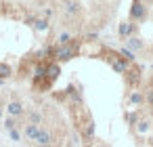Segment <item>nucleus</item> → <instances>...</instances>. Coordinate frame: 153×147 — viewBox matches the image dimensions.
<instances>
[{
  "instance_id": "1",
  "label": "nucleus",
  "mask_w": 153,
  "mask_h": 147,
  "mask_svg": "<svg viewBox=\"0 0 153 147\" xmlns=\"http://www.w3.org/2000/svg\"><path fill=\"white\" fill-rule=\"evenodd\" d=\"M76 57V49L71 44H59L57 51H55V59L57 61H69Z\"/></svg>"
},
{
  "instance_id": "2",
  "label": "nucleus",
  "mask_w": 153,
  "mask_h": 147,
  "mask_svg": "<svg viewBox=\"0 0 153 147\" xmlns=\"http://www.w3.org/2000/svg\"><path fill=\"white\" fill-rule=\"evenodd\" d=\"M145 17H147L145 4L140 2V0H134V2H132V9H130V19H134V21H145Z\"/></svg>"
},
{
  "instance_id": "3",
  "label": "nucleus",
  "mask_w": 153,
  "mask_h": 147,
  "mask_svg": "<svg viewBox=\"0 0 153 147\" xmlns=\"http://www.w3.org/2000/svg\"><path fill=\"white\" fill-rule=\"evenodd\" d=\"M34 143H36L38 147H46V145H51V143H53V132L46 130V128H40L38 134H36V139H34Z\"/></svg>"
},
{
  "instance_id": "4",
  "label": "nucleus",
  "mask_w": 153,
  "mask_h": 147,
  "mask_svg": "<svg viewBox=\"0 0 153 147\" xmlns=\"http://www.w3.org/2000/svg\"><path fill=\"white\" fill-rule=\"evenodd\" d=\"M126 49H130L132 53H136V51H143L145 49V42L138 36H128L126 38Z\"/></svg>"
},
{
  "instance_id": "5",
  "label": "nucleus",
  "mask_w": 153,
  "mask_h": 147,
  "mask_svg": "<svg viewBox=\"0 0 153 147\" xmlns=\"http://www.w3.org/2000/svg\"><path fill=\"white\" fill-rule=\"evenodd\" d=\"M7 111H9L11 118H19V116L25 113V109H23V105H21L19 101H11V103L7 105Z\"/></svg>"
},
{
  "instance_id": "6",
  "label": "nucleus",
  "mask_w": 153,
  "mask_h": 147,
  "mask_svg": "<svg viewBox=\"0 0 153 147\" xmlns=\"http://www.w3.org/2000/svg\"><path fill=\"white\" fill-rule=\"evenodd\" d=\"M132 32H134V23L132 21H122L120 28H117L120 38H128V36H132Z\"/></svg>"
},
{
  "instance_id": "7",
  "label": "nucleus",
  "mask_w": 153,
  "mask_h": 147,
  "mask_svg": "<svg viewBox=\"0 0 153 147\" xmlns=\"http://www.w3.org/2000/svg\"><path fill=\"white\" fill-rule=\"evenodd\" d=\"M38 130H40V126H38V124H27V126L23 128V137H25L27 141H34V139H36V134H38Z\"/></svg>"
},
{
  "instance_id": "8",
  "label": "nucleus",
  "mask_w": 153,
  "mask_h": 147,
  "mask_svg": "<svg viewBox=\"0 0 153 147\" xmlns=\"http://www.w3.org/2000/svg\"><path fill=\"white\" fill-rule=\"evenodd\" d=\"M59 74H61V67H59L57 63H53V65H48V67H46V74H44V76L48 78V82H53V80H57V78H59Z\"/></svg>"
},
{
  "instance_id": "9",
  "label": "nucleus",
  "mask_w": 153,
  "mask_h": 147,
  "mask_svg": "<svg viewBox=\"0 0 153 147\" xmlns=\"http://www.w3.org/2000/svg\"><path fill=\"white\" fill-rule=\"evenodd\" d=\"M78 11H80V4L76 2V0H67V2H65V13H67V15L74 17Z\"/></svg>"
},
{
  "instance_id": "10",
  "label": "nucleus",
  "mask_w": 153,
  "mask_h": 147,
  "mask_svg": "<svg viewBox=\"0 0 153 147\" xmlns=\"http://www.w3.org/2000/svg\"><path fill=\"white\" fill-rule=\"evenodd\" d=\"M132 105H140V103H145V95L140 93V90H134L132 95H130V99H128Z\"/></svg>"
},
{
  "instance_id": "11",
  "label": "nucleus",
  "mask_w": 153,
  "mask_h": 147,
  "mask_svg": "<svg viewBox=\"0 0 153 147\" xmlns=\"http://www.w3.org/2000/svg\"><path fill=\"white\" fill-rule=\"evenodd\" d=\"M111 67H113L117 74H124V72L128 69V65H126V61H124V59H115V61L111 63Z\"/></svg>"
},
{
  "instance_id": "12",
  "label": "nucleus",
  "mask_w": 153,
  "mask_h": 147,
  "mask_svg": "<svg viewBox=\"0 0 153 147\" xmlns=\"http://www.w3.org/2000/svg\"><path fill=\"white\" fill-rule=\"evenodd\" d=\"M27 120H30L27 124H38V126H40V122H42V113H40V111H30V113H27Z\"/></svg>"
},
{
  "instance_id": "13",
  "label": "nucleus",
  "mask_w": 153,
  "mask_h": 147,
  "mask_svg": "<svg viewBox=\"0 0 153 147\" xmlns=\"http://www.w3.org/2000/svg\"><path fill=\"white\" fill-rule=\"evenodd\" d=\"M11 76V67L7 63H0V80H7Z\"/></svg>"
},
{
  "instance_id": "14",
  "label": "nucleus",
  "mask_w": 153,
  "mask_h": 147,
  "mask_svg": "<svg viewBox=\"0 0 153 147\" xmlns=\"http://www.w3.org/2000/svg\"><path fill=\"white\" fill-rule=\"evenodd\" d=\"M120 55H122L126 61H134V59H136V57H134V53H132L130 49H126V46H124V49H120Z\"/></svg>"
},
{
  "instance_id": "15",
  "label": "nucleus",
  "mask_w": 153,
  "mask_h": 147,
  "mask_svg": "<svg viewBox=\"0 0 153 147\" xmlns=\"http://www.w3.org/2000/svg\"><path fill=\"white\" fill-rule=\"evenodd\" d=\"M149 128H151V122H149V120H140V122H138V126H136V132H140V134H143V132H147Z\"/></svg>"
},
{
  "instance_id": "16",
  "label": "nucleus",
  "mask_w": 153,
  "mask_h": 147,
  "mask_svg": "<svg viewBox=\"0 0 153 147\" xmlns=\"http://www.w3.org/2000/svg\"><path fill=\"white\" fill-rule=\"evenodd\" d=\"M57 42H59V44H69V42H71V34H67V32H63V34H59V38H57Z\"/></svg>"
},
{
  "instance_id": "17",
  "label": "nucleus",
  "mask_w": 153,
  "mask_h": 147,
  "mask_svg": "<svg viewBox=\"0 0 153 147\" xmlns=\"http://www.w3.org/2000/svg\"><path fill=\"white\" fill-rule=\"evenodd\" d=\"M36 30H40V32H44V30H48V21L46 19H36Z\"/></svg>"
},
{
  "instance_id": "18",
  "label": "nucleus",
  "mask_w": 153,
  "mask_h": 147,
  "mask_svg": "<svg viewBox=\"0 0 153 147\" xmlns=\"http://www.w3.org/2000/svg\"><path fill=\"white\" fill-rule=\"evenodd\" d=\"M4 128H7V130H13V128H17V120H15V118H7V122H4Z\"/></svg>"
},
{
  "instance_id": "19",
  "label": "nucleus",
  "mask_w": 153,
  "mask_h": 147,
  "mask_svg": "<svg viewBox=\"0 0 153 147\" xmlns=\"http://www.w3.org/2000/svg\"><path fill=\"white\" fill-rule=\"evenodd\" d=\"M9 134H11V139H13V141H21V132H19L17 128H13V130H9Z\"/></svg>"
},
{
  "instance_id": "20",
  "label": "nucleus",
  "mask_w": 153,
  "mask_h": 147,
  "mask_svg": "<svg viewBox=\"0 0 153 147\" xmlns=\"http://www.w3.org/2000/svg\"><path fill=\"white\" fill-rule=\"evenodd\" d=\"M147 101H149V103H153V90H151V93L147 95Z\"/></svg>"
},
{
  "instance_id": "21",
  "label": "nucleus",
  "mask_w": 153,
  "mask_h": 147,
  "mask_svg": "<svg viewBox=\"0 0 153 147\" xmlns=\"http://www.w3.org/2000/svg\"><path fill=\"white\" fill-rule=\"evenodd\" d=\"M149 145H151V147H153V134H151V137H149Z\"/></svg>"
},
{
  "instance_id": "22",
  "label": "nucleus",
  "mask_w": 153,
  "mask_h": 147,
  "mask_svg": "<svg viewBox=\"0 0 153 147\" xmlns=\"http://www.w3.org/2000/svg\"><path fill=\"white\" fill-rule=\"evenodd\" d=\"M0 118H2V105H0Z\"/></svg>"
},
{
  "instance_id": "23",
  "label": "nucleus",
  "mask_w": 153,
  "mask_h": 147,
  "mask_svg": "<svg viewBox=\"0 0 153 147\" xmlns=\"http://www.w3.org/2000/svg\"><path fill=\"white\" fill-rule=\"evenodd\" d=\"M2 84H4V80H0V86H2Z\"/></svg>"
},
{
  "instance_id": "24",
  "label": "nucleus",
  "mask_w": 153,
  "mask_h": 147,
  "mask_svg": "<svg viewBox=\"0 0 153 147\" xmlns=\"http://www.w3.org/2000/svg\"><path fill=\"white\" fill-rule=\"evenodd\" d=\"M99 147H107V145H99Z\"/></svg>"
},
{
  "instance_id": "25",
  "label": "nucleus",
  "mask_w": 153,
  "mask_h": 147,
  "mask_svg": "<svg viewBox=\"0 0 153 147\" xmlns=\"http://www.w3.org/2000/svg\"><path fill=\"white\" fill-rule=\"evenodd\" d=\"M46 147H51V145H46Z\"/></svg>"
}]
</instances>
